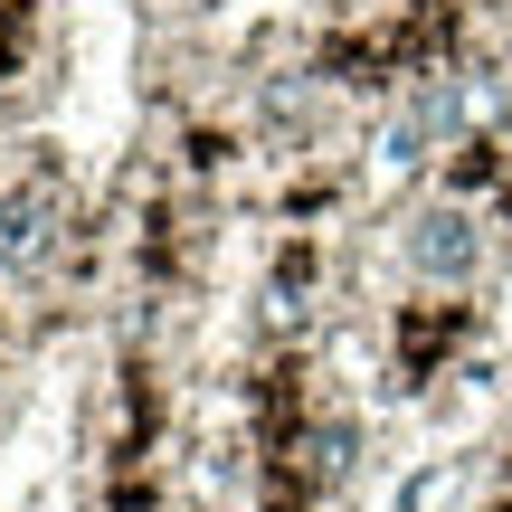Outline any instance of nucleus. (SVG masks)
I'll return each instance as SVG.
<instances>
[{
	"label": "nucleus",
	"instance_id": "f257e3e1",
	"mask_svg": "<svg viewBox=\"0 0 512 512\" xmlns=\"http://www.w3.org/2000/svg\"><path fill=\"white\" fill-rule=\"evenodd\" d=\"M67 238V181L48 162H10L0 171V275H38Z\"/></svg>",
	"mask_w": 512,
	"mask_h": 512
},
{
	"label": "nucleus",
	"instance_id": "f03ea898",
	"mask_svg": "<svg viewBox=\"0 0 512 512\" xmlns=\"http://www.w3.org/2000/svg\"><path fill=\"white\" fill-rule=\"evenodd\" d=\"M399 256H408L418 285H475V275H484V219L456 209V200H427V209H408Z\"/></svg>",
	"mask_w": 512,
	"mask_h": 512
}]
</instances>
